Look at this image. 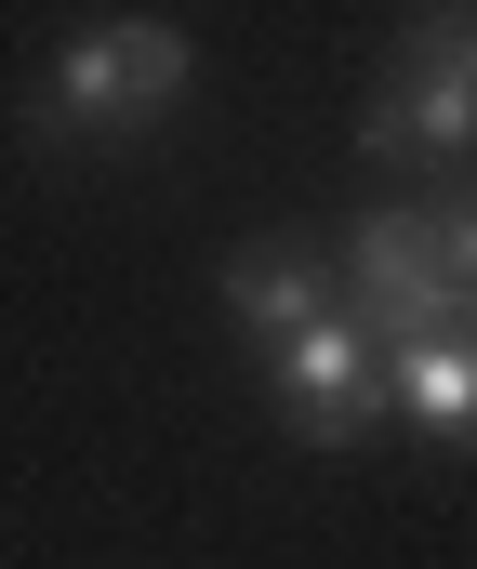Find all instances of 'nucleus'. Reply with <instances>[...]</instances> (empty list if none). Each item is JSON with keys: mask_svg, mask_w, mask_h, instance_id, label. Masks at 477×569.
<instances>
[{"mask_svg": "<svg viewBox=\"0 0 477 569\" xmlns=\"http://www.w3.org/2000/svg\"><path fill=\"white\" fill-rule=\"evenodd\" d=\"M385 411L425 437H477V331H438V345H385Z\"/></svg>", "mask_w": 477, "mask_h": 569, "instance_id": "6", "label": "nucleus"}, {"mask_svg": "<svg viewBox=\"0 0 477 569\" xmlns=\"http://www.w3.org/2000/svg\"><path fill=\"white\" fill-rule=\"evenodd\" d=\"M345 291H358V318L385 331V345H438V331H477V305L451 291L438 266V212H358L345 226Z\"/></svg>", "mask_w": 477, "mask_h": 569, "instance_id": "3", "label": "nucleus"}, {"mask_svg": "<svg viewBox=\"0 0 477 569\" xmlns=\"http://www.w3.org/2000/svg\"><path fill=\"white\" fill-rule=\"evenodd\" d=\"M266 398H279V425L318 437V450L398 425V411H385V331H371L358 305H345V318H318V331H292V345L266 358Z\"/></svg>", "mask_w": 477, "mask_h": 569, "instance_id": "4", "label": "nucleus"}, {"mask_svg": "<svg viewBox=\"0 0 477 569\" xmlns=\"http://www.w3.org/2000/svg\"><path fill=\"white\" fill-rule=\"evenodd\" d=\"M186 80H199L186 27H159V13H93V27L53 53V80H40L27 133H40V146H107V133H147V120H172V107H186Z\"/></svg>", "mask_w": 477, "mask_h": 569, "instance_id": "1", "label": "nucleus"}, {"mask_svg": "<svg viewBox=\"0 0 477 569\" xmlns=\"http://www.w3.org/2000/svg\"><path fill=\"white\" fill-rule=\"evenodd\" d=\"M226 318L279 358L292 331L345 318V291H331V266H318V239H239V252H226Z\"/></svg>", "mask_w": 477, "mask_h": 569, "instance_id": "5", "label": "nucleus"}, {"mask_svg": "<svg viewBox=\"0 0 477 569\" xmlns=\"http://www.w3.org/2000/svg\"><path fill=\"white\" fill-rule=\"evenodd\" d=\"M371 159H425V172H477V13H425L385 67V93L358 107Z\"/></svg>", "mask_w": 477, "mask_h": 569, "instance_id": "2", "label": "nucleus"}, {"mask_svg": "<svg viewBox=\"0 0 477 569\" xmlns=\"http://www.w3.org/2000/svg\"><path fill=\"white\" fill-rule=\"evenodd\" d=\"M438 266H451V291L477 305V199H438Z\"/></svg>", "mask_w": 477, "mask_h": 569, "instance_id": "7", "label": "nucleus"}]
</instances>
